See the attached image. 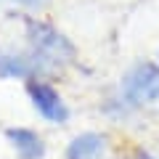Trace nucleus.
<instances>
[{"label":"nucleus","mask_w":159,"mask_h":159,"mask_svg":"<svg viewBox=\"0 0 159 159\" xmlns=\"http://www.w3.org/2000/svg\"><path fill=\"white\" fill-rule=\"evenodd\" d=\"M27 37H29V56L40 64V69H53V66H64L74 58V48L56 27L45 21H27Z\"/></svg>","instance_id":"1"},{"label":"nucleus","mask_w":159,"mask_h":159,"mask_svg":"<svg viewBox=\"0 0 159 159\" xmlns=\"http://www.w3.org/2000/svg\"><path fill=\"white\" fill-rule=\"evenodd\" d=\"M19 3H24V6H40L43 0H19Z\"/></svg>","instance_id":"7"},{"label":"nucleus","mask_w":159,"mask_h":159,"mask_svg":"<svg viewBox=\"0 0 159 159\" xmlns=\"http://www.w3.org/2000/svg\"><path fill=\"white\" fill-rule=\"evenodd\" d=\"M6 135H8V141L13 143L19 159H43L45 143H43V138L34 130H27V127H8Z\"/></svg>","instance_id":"4"},{"label":"nucleus","mask_w":159,"mask_h":159,"mask_svg":"<svg viewBox=\"0 0 159 159\" xmlns=\"http://www.w3.org/2000/svg\"><path fill=\"white\" fill-rule=\"evenodd\" d=\"M122 98L130 106H159V66L138 64L122 80Z\"/></svg>","instance_id":"2"},{"label":"nucleus","mask_w":159,"mask_h":159,"mask_svg":"<svg viewBox=\"0 0 159 159\" xmlns=\"http://www.w3.org/2000/svg\"><path fill=\"white\" fill-rule=\"evenodd\" d=\"M27 93H29V98H32L34 109H37L48 122L61 125V122H66V119H69V109H66V103H64V98L58 96L48 82L29 80V82H27Z\"/></svg>","instance_id":"3"},{"label":"nucleus","mask_w":159,"mask_h":159,"mask_svg":"<svg viewBox=\"0 0 159 159\" xmlns=\"http://www.w3.org/2000/svg\"><path fill=\"white\" fill-rule=\"evenodd\" d=\"M106 146V138L98 135V133H82V135L72 138L66 148V159H98L103 154Z\"/></svg>","instance_id":"5"},{"label":"nucleus","mask_w":159,"mask_h":159,"mask_svg":"<svg viewBox=\"0 0 159 159\" xmlns=\"http://www.w3.org/2000/svg\"><path fill=\"white\" fill-rule=\"evenodd\" d=\"M40 69V64L32 56H16V53L0 51V77H34Z\"/></svg>","instance_id":"6"}]
</instances>
